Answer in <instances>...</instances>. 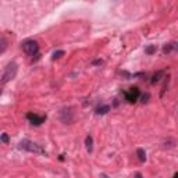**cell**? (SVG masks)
Instances as JSON below:
<instances>
[{
  "label": "cell",
  "instance_id": "obj_1",
  "mask_svg": "<svg viewBox=\"0 0 178 178\" xmlns=\"http://www.w3.org/2000/svg\"><path fill=\"white\" fill-rule=\"evenodd\" d=\"M18 147H20V149H24V150H27V152H31V153H38V154H44V156H46V152H44L39 145L34 143L32 140L22 139L20 143H18Z\"/></svg>",
  "mask_w": 178,
  "mask_h": 178
},
{
  "label": "cell",
  "instance_id": "obj_2",
  "mask_svg": "<svg viewBox=\"0 0 178 178\" xmlns=\"http://www.w3.org/2000/svg\"><path fill=\"white\" fill-rule=\"evenodd\" d=\"M17 70L18 67L15 63H8L3 71V75H2V84H7L8 81H11L14 77L17 75Z\"/></svg>",
  "mask_w": 178,
  "mask_h": 178
},
{
  "label": "cell",
  "instance_id": "obj_3",
  "mask_svg": "<svg viewBox=\"0 0 178 178\" xmlns=\"http://www.w3.org/2000/svg\"><path fill=\"white\" fill-rule=\"evenodd\" d=\"M22 50H24L28 56H36L39 51V44L35 41H27L22 43Z\"/></svg>",
  "mask_w": 178,
  "mask_h": 178
},
{
  "label": "cell",
  "instance_id": "obj_4",
  "mask_svg": "<svg viewBox=\"0 0 178 178\" xmlns=\"http://www.w3.org/2000/svg\"><path fill=\"white\" fill-rule=\"evenodd\" d=\"M27 117H28V120L31 121V124H35V125H41L44 121V117H38L36 114H32V113H29Z\"/></svg>",
  "mask_w": 178,
  "mask_h": 178
},
{
  "label": "cell",
  "instance_id": "obj_5",
  "mask_svg": "<svg viewBox=\"0 0 178 178\" xmlns=\"http://www.w3.org/2000/svg\"><path fill=\"white\" fill-rule=\"evenodd\" d=\"M138 95H139V92H138L137 88H131L130 92L125 93V96H127V99L130 100V102H135V100H137V97H138Z\"/></svg>",
  "mask_w": 178,
  "mask_h": 178
},
{
  "label": "cell",
  "instance_id": "obj_6",
  "mask_svg": "<svg viewBox=\"0 0 178 178\" xmlns=\"http://www.w3.org/2000/svg\"><path fill=\"white\" fill-rule=\"evenodd\" d=\"M72 120V111L71 110H63L61 111V121L63 123H71Z\"/></svg>",
  "mask_w": 178,
  "mask_h": 178
},
{
  "label": "cell",
  "instance_id": "obj_7",
  "mask_svg": "<svg viewBox=\"0 0 178 178\" xmlns=\"http://www.w3.org/2000/svg\"><path fill=\"white\" fill-rule=\"evenodd\" d=\"M85 145H86V150L91 153V152L93 150V138L91 137V135H88L85 139Z\"/></svg>",
  "mask_w": 178,
  "mask_h": 178
},
{
  "label": "cell",
  "instance_id": "obj_8",
  "mask_svg": "<svg viewBox=\"0 0 178 178\" xmlns=\"http://www.w3.org/2000/svg\"><path fill=\"white\" fill-rule=\"evenodd\" d=\"M110 110V106H107V104H104V106H100L96 109V113L97 114H106L107 111Z\"/></svg>",
  "mask_w": 178,
  "mask_h": 178
},
{
  "label": "cell",
  "instance_id": "obj_9",
  "mask_svg": "<svg viewBox=\"0 0 178 178\" xmlns=\"http://www.w3.org/2000/svg\"><path fill=\"white\" fill-rule=\"evenodd\" d=\"M137 154H138V159H139L140 161H145V160H146V153H145L143 149H140V147H139V149L137 150Z\"/></svg>",
  "mask_w": 178,
  "mask_h": 178
},
{
  "label": "cell",
  "instance_id": "obj_10",
  "mask_svg": "<svg viewBox=\"0 0 178 178\" xmlns=\"http://www.w3.org/2000/svg\"><path fill=\"white\" fill-rule=\"evenodd\" d=\"M154 51H156V46H154V44H150V46H147V48L145 49V53H146V54H153Z\"/></svg>",
  "mask_w": 178,
  "mask_h": 178
},
{
  "label": "cell",
  "instance_id": "obj_11",
  "mask_svg": "<svg viewBox=\"0 0 178 178\" xmlns=\"http://www.w3.org/2000/svg\"><path fill=\"white\" fill-rule=\"evenodd\" d=\"M171 50H174V49H173V43H168V44H166L164 48H163V53H164V54L170 53Z\"/></svg>",
  "mask_w": 178,
  "mask_h": 178
},
{
  "label": "cell",
  "instance_id": "obj_12",
  "mask_svg": "<svg viewBox=\"0 0 178 178\" xmlns=\"http://www.w3.org/2000/svg\"><path fill=\"white\" fill-rule=\"evenodd\" d=\"M63 56H64V51L63 50H58V51H54V53H53V60H57V58H60V57H63Z\"/></svg>",
  "mask_w": 178,
  "mask_h": 178
},
{
  "label": "cell",
  "instance_id": "obj_13",
  "mask_svg": "<svg viewBox=\"0 0 178 178\" xmlns=\"http://www.w3.org/2000/svg\"><path fill=\"white\" fill-rule=\"evenodd\" d=\"M0 43H2V49H0V53H4V50H6V46H7V42L4 38L0 39Z\"/></svg>",
  "mask_w": 178,
  "mask_h": 178
},
{
  "label": "cell",
  "instance_id": "obj_14",
  "mask_svg": "<svg viewBox=\"0 0 178 178\" xmlns=\"http://www.w3.org/2000/svg\"><path fill=\"white\" fill-rule=\"evenodd\" d=\"M2 142L3 143H8V135L7 134H2Z\"/></svg>",
  "mask_w": 178,
  "mask_h": 178
},
{
  "label": "cell",
  "instance_id": "obj_15",
  "mask_svg": "<svg viewBox=\"0 0 178 178\" xmlns=\"http://www.w3.org/2000/svg\"><path fill=\"white\" fill-rule=\"evenodd\" d=\"M147 99H149V95H147V93H146V95H143V96H142V102H147Z\"/></svg>",
  "mask_w": 178,
  "mask_h": 178
},
{
  "label": "cell",
  "instance_id": "obj_16",
  "mask_svg": "<svg viewBox=\"0 0 178 178\" xmlns=\"http://www.w3.org/2000/svg\"><path fill=\"white\" fill-rule=\"evenodd\" d=\"M173 49H174V50H178V43H173Z\"/></svg>",
  "mask_w": 178,
  "mask_h": 178
},
{
  "label": "cell",
  "instance_id": "obj_17",
  "mask_svg": "<svg viewBox=\"0 0 178 178\" xmlns=\"http://www.w3.org/2000/svg\"><path fill=\"white\" fill-rule=\"evenodd\" d=\"M102 60H95V61H93V64H102Z\"/></svg>",
  "mask_w": 178,
  "mask_h": 178
},
{
  "label": "cell",
  "instance_id": "obj_18",
  "mask_svg": "<svg viewBox=\"0 0 178 178\" xmlns=\"http://www.w3.org/2000/svg\"><path fill=\"white\" fill-rule=\"evenodd\" d=\"M137 178H142V175H140V174H137Z\"/></svg>",
  "mask_w": 178,
  "mask_h": 178
}]
</instances>
